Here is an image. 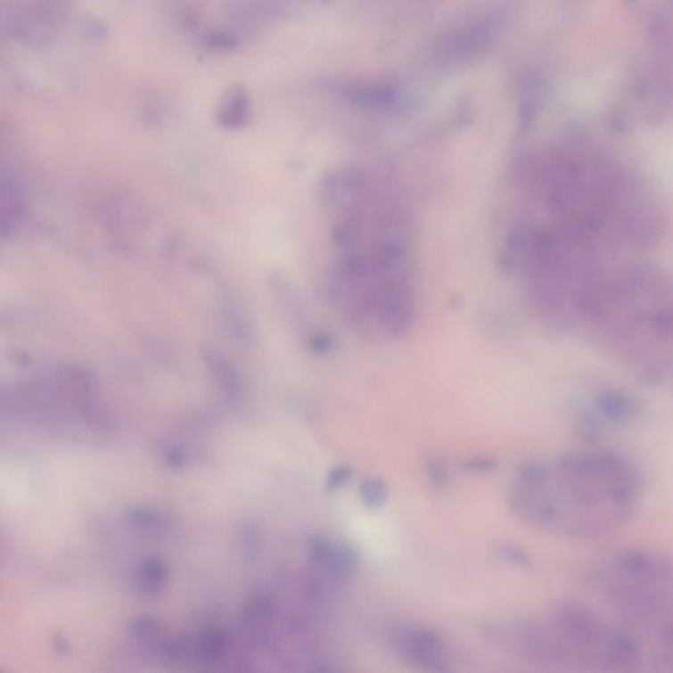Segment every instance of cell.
I'll list each match as a JSON object with an SVG mask.
<instances>
[{"mask_svg":"<svg viewBox=\"0 0 673 673\" xmlns=\"http://www.w3.org/2000/svg\"><path fill=\"white\" fill-rule=\"evenodd\" d=\"M228 644V634L223 628L208 626L190 642L191 658L207 666L218 663L226 656Z\"/></svg>","mask_w":673,"mask_h":673,"instance_id":"cell-9","label":"cell"},{"mask_svg":"<svg viewBox=\"0 0 673 673\" xmlns=\"http://www.w3.org/2000/svg\"><path fill=\"white\" fill-rule=\"evenodd\" d=\"M642 661V644L628 628H609L603 647V664L616 671H634Z\"/></svg>","mask_w":673,"mask_h":673,"instance_id":"cell-5","label":"cell"},{"mask_svg":"<svg viewBox=\"0 0 673 673\" xmlns=\"http://www.w3.org/2000/svg\"><path fill=\"white\" fill-rule=\"evenodd\" d=\"M165 462L173 470H181L185 464V454L176 446H168L165 450Z\"/></svg>","mask_w":673,"mask_h":673,"instance_id":"cell-23","label":"cell"},{"mask_svg":"<svg viewBox=\"0 0 673 673\" xmlns=\"http://www.w3.org/2000/svg\"><path fill=\"white\" fill-rule=\"evenodd\" d=\"M611 567L633 578L671 581V566L669 562L655 558L646 551H625L613 559Z\"/></svg>","mask_w":673,"mask_h":673,"instance_id":"cell-7","label":"cell"},{"mask_svg":"<svg viewBox=\"0 0 673 673\" xmlns=\"http://www.w3.org/2000/svg\"><path fill=\"white\" fill-rule=\"evenodd\" d=\"M237 41L226 33H212L208 36L206 44L213 51H231L235 46Z\"/></svg>","mask_w":673,"mask_h":673,"instance_id":"cell-22","label":"cell"},{"mask_svg":"<svg viewBox=\"0 0 673 673\" xmlns=\"http://www.w3.org/2000/svg\"><path fill=\"white\" fill-rule=\"evenodd\" d=\"M241 537L243 539L242 547L246 550V555L250 556V558H257L259 555L260 548H262L259 531L254 526L248 525Z\"/></svg>","mask_w":673,"mask_h":673,"instance_id":"cell-20","label":"cell"},{"mask_svg":"<svg viewBox=\"0 0 673 673\" xmlns=\"http://www.w3.org/2000/svg\"><path fill=\"white\" fill-rule=\"evenodd\" d=\"M276 613V603L274 595L267 591L254 592L246 601L242 611V623L245 633L254 644H265L270 639L268 625Z\"/></svg>","mask_w":673,"mask_h":673,"instance_id":"cell-6","label":"cell"},{"mask_svg":"<svg viewBox=\"0 0 673 673\" xmlns=\"http://www.w3.org/2000/svg\"><path fill=\"white\" fill-rule=\"evenodd\" d=\"M343 98L350 103L359 107H382L389 103L390 94L387 88L365 83H354L345 86L342 90Z\"/></svg>","mask_w":673,"mask_h":673,"instance_id":"cell-12","label":"cell"},{"mask_svg":"<svg viewBox=\"0 0 673 673\" xmlns=\"http://www.w3.org/2000/svg\"><path fill=\"white\" fill-rule=\"evenodd\" d=\"M359 496L362 503L367 508L379 509L386 505L389 501L390 491L387 484L378 478H368L362 481L359 487Z\"/></svg>","mask_w":673,"mask_h":673,"instance_id":"cell-15","label":"cell"},{"mask_svg":"<svg viewBox=\"0 0 673 673\" xmlns=\"http://www.w3.org/2000/svg\"><path fill=\"white\" fill-rule=\"evenodd\" d=\"M353 478V470L349 466H338L332 470L326 476L325 487L329 491H337V489L345 487Z\"/></svg>","mask_w":673,"mask_h":673,"instance_id":"cell-19","label":"cell"},{"mask_svg":"<svg viewBox=\"0 0 673 673\" xmlns=\"http://www.w3.org/2000/svg\"><path fill=\"white\" fill-rule=\"evenodd\" d=\"M553 628L556 636L561 661H570V653L598 652L603 664V647L609 628L589 609L578 603H562L553 613Z\"/></svg>","mask_w":673,"mask_h":673,"instance_id":"cell-2","label":"cell"},{"mask_svg":"<svg viewBox=\"0 0 673 673\" xmlns=\"http://www.w3.org/2000/svg\"><path fill=\"white\" fill-rule=\"evenodd\" d=\"M129 520L135 528L149 534H165L171 528L170 517L166 516L160 509L149 508V506L133 509L130 512Z\"/></svg>","mask_w":673,"mask_h":673,"instance_id":"cell-13","label":"cell"},{"mask_svg":"<svg viewBox=\"0 0 673 673\" xmlns=\"http://www.w3.org/2000/svg\"><path fill=\"white\" fill-rule=\"evenodd\" d=\"M423 467H425L426 476L429 483L433 487L434 491L446 493L451 487V471L442 456L434 453H428L423 456Z\"/></svg>","mask_w":673,"mask_h":673,"instance_id":"cell-14","label":"cell"},{"mask_svg":"<svg viewBox=\"0 0 673 673\" xmlns=\"http://www.w3.org/2000/svg\"><path fill=\"white\" fill-rule=\"evenodd\" d=\"M498 464L491 456H472L462 462L461 467L470 472H491L497 468Z\"/></svg>","mask_w":673,"mask_h":673,"instance_id":"cell-21","label":"cell"},{"mask_svg":"<svg viewBox=\"0 0 673 673\" xmlns=\"http://www.w3.org/2000/svg\"><path fill=\"white\" fill-rule=\"evenodd\" d=\"M250 113V96L245 88L234 87L228 91L218 110V120L226 128H238L248 120Z\"/></svg>","mask_w":673,"mask_h":673,"instance_id":"cell-10","label":"cell"},{"mask_svg":"<svg viewBox=\"0 0 673 673\" xmlns=\"http://www.w3.org/2000/svg\"><path fill=\"white\" fill-rule=\"evenodd\" d=\"M309 556L317 575L332 584L342 583L356 575L361 558L353 546L323 534L309 539Z\"/></svg>","mask_w":673,"mask_h":673,"instance_id":"cell-4","label":"cell"},{"mask_svg":"<svg viewBox=\"0 0 673 673\" xmlns=\"http://www.w3.org/2000/svg\"><path fill=\"white\" fill-rule=\"evenodd\" d=\"M638 470L613 451L566 453L541 483L512 484L509 505L528 523L550 533L591 538L623 525L641 496Z\"/></svg>","mask_w":673,"mask_h":673,"instance_id":"cell-1","label":"cell"},{"mask_svg":"<svg viewBox=\"0 0 673 673\" xmlns=\"http://www.w3.org/2000/svg\"><path fill=\"white\" fill-rule=\"evenodd\" d=\"M170 578V570L160 558H152L141 564L137 573V583L141 591L148 595H157L166 588Z\"/></svg>","mask_w":673,"mask_h":673,"instance_id":"cell-11","label":"cell"},{"mask_svg":"<svg viewBox=\"0 0 673 673\" xmlns=\"http://www.w3.org/2000/svg\"><path fill=\"white\" fill-rule=\"evenodd\" d=\"M392 644L403 661L429 672L450 671L447 647L439 631L418 623H403L392 631Z\"/></svg>","mask_w":673,"mask_h":673,"instance_id":"cell-3","label":"cell"},{"mask_svg":"<svg viewBox=\"0 0 673 673\" xmlns=\"http://www.w3.org/2000/svg\"><path fill=\"white\" fill-rule=\"evenodd\" d=\"M575 431L584 442H597L603 437V421L595 411L580 412L576 417Z\"/></svg>","mask_w":673,"mask_h":673,"instance_id":"cell-16","label":"cell"},{"mask_svg":"<svg viewBox=\"0 0 673 673\" xmlns=\"http://www.w3.org/2000/svg\"><path fill=\"white\" fill-rule=\"evenodd\" d=\"M495 551L496 555L501 561L508 562L513 566L522 567V569H533L534 567V561L530 554L516 545L503 542V544L496 545Z\"/></svg>","mask_w":673,"mask_h":673,"instance_id":"cell-17","label":"cell"},{"mask_svg":"<svg viewBox=\"0 0 673 673\" xmlns=\"http://www.w3.org/2000/svg\"><path fill=\"white\" fill-rule=\"evenodd\" d=\"M132 633L138 641L153 644L162 636V628L156 619L145 616L135 620L132 626Z\"/></svg>","mask_w":673,"mask_h":673,"instance_id":"cell-18","label":"cell"},{"mask_svg":"<svg viewBox=\"0 0 673 673\" xmlns=\"http://www.w3.org/2000/svg\"><path fill=\"white\" fill-rule=\"evenodd\" d=\"M595 412L603 423L623 425L636 420L641 408L636 401L626 393L603 390L595 395Z\"/></svg>","mask_w":673,"mask_h":673,"instance_id":"cell-8","label":"cell"}]
</instances>
